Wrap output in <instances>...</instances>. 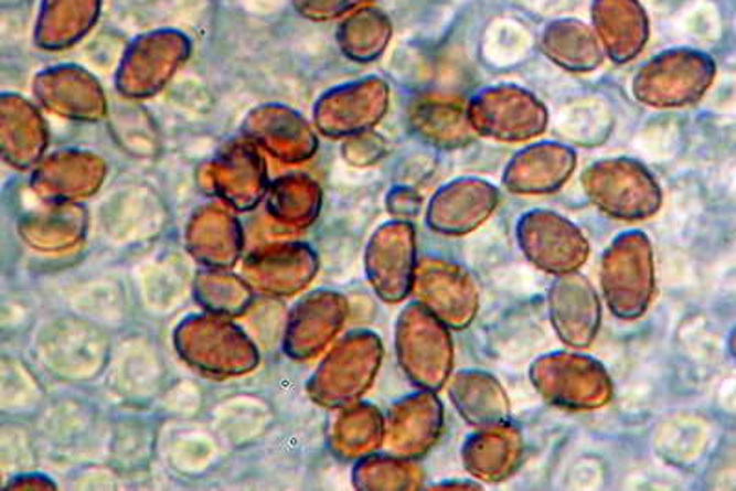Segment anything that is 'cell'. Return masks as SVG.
I'll return each instance as SVG.
<instances>
[{"mask_svg": "<svg viewBox=\"0 0 736 491\" xmlns=\"http://www.w3.org/2000/svg\"><path fill=\"white\" fill-rule=\"evenodd\" d=\"M681 33L692 41H708L718 33V17L711 6H692L681 17Z\"/></svg>", "mask_w": 736, "mask_h": 491, "instance_id": "cell-2", "label": "cell"}, {"mask_svg": "<svg viewBox=\"0 0 736 491\" xmlns=\"http://www.w3.org/2000/svg\"><path fill=\"white\" fill-rule=\"evenodd\" d=\"M525 2L543 13H558V11L569 10L578 0H525Z\"/></svg>", "mask_w": 736, "mask_h": 491, "instance_id": "cell-3", "label": "cell"}, {"mask_svg": "<svg viewBox=\"0 0 736 491\" xmlns=\"http://www.w3.org/2000/svg\"><path fill=\"white\" fill-rule=\"evenodd\" d=\"M529 46H531V38L525 28L509 19L493 22L492 28L488 30L487 55L495 63H501V65L514 63L525 55Z\"/></svg>", "mask_w": 736, "mask_h": 491, "instance_id": "cell-1", "label": "cell"}]
</instances>
